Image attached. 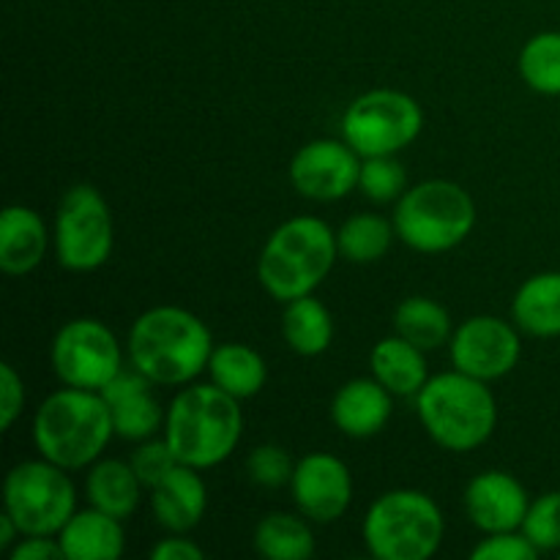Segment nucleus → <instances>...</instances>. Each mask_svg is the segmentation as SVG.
<instances>
[{"label": "nucleus", "mask_w": 560, "mask_h": 560, "mask_svg": "<svg viewBox=\"0 0 560 560\" xmlns=\"http://www.w3.org/2000/svg\"><path fill=\"white\" fill-rule=\"evenodd\" d=\"M126 353L153 386H189L208 370L213 337L195 312L162 304L131 323Z\"/></svg>", "instance_id": "1"}, {"label": "nucleus", "mask_w": 560, "mask_h": 560, "mask_svg": "<svg viewBox=\"0 0 560 560\" xmlns=\"http://www.w3.org/2000/svg\"><path fill=\"white\" fill-rule=\"evenodd\" d=\"M244 435L241 399L217 383L184 386L164 413L162 438L180 465L211 470L228 463Z\"/></svg>", "instance_id": "2"}, {"label": "nucleus", "mask_w": 560, "mask_h": 560, "mask_svg": "<svg viewBox=\"0 0 560 560\" xmlns=\"http://www.w3.org/2000/svg\"><path fill=\"white\" fill-rule=\"evenodd\" d=\"M31 432L38 457L66 470H82L102 459L115 427L102 394L63 386L38 405Z\"/></svg>", "instance_id": "3"}, {"label": "nucleus", "mask_w": 560, "mask_h": 560, "mask_svg": "<svg viewBox=\"0 0 560 560\" xmlns=\"http://www.w3.org/2000/svg\"><path fill=\"white\" fill-rule=\"evenodd\" d=\"M339 257L337 233L317 217H293L268 235L257 260L262 290L279 304L312 295Z\"/></svg>", "instance_id": "4"}, {"label": "nucleus", "mask_w": 560, "mask_h": 560, "mask_svg": "<svg viewBox=\"0 0 560 560\" xmlns=\"http://www.w3.org/2000/svg\"><path fill=\"white\" fill-rule=\"evenodd\" d=\"M416 413L438 446L457 454L485 446L498 427L495 394L459 370L430 377L416 394Z\"/></svg>", "instance_id": "5"}, {"label": "nucleus", "mask_w": 560, "mask_h": 560, "mask_svg": "<svg viewBox=\"0 0 560 560\" xmlns=\"http://www.w3.org/2000/svg\"><path fill=\"white\" fill-rule=\"evenodd\" d=\"M392 222L405 246L419 255H443L474 233L476 202L454 180H421L399 197Z\"/></svg>", "instance_id": "6"}, {"label": "nucleus", "mask_w": 560, "mask_h": 560, "mask_svg": "<svg viewBox=\"0 0 560 560\" xmlns=\"http://www.w3.org/2000/svg\"><path fill=\"white\" fill-rule=\"evenodd\" d=\"M446 520L421 490H388L361 523V539L377 560H430L441 550Z\"/></svg>", "instance_id": "7"}, {"label": "nucleus", "mask_w": 560, "mask_h": 560, "mask_svg": "<svg viewBox=\"0 0 560 560\" xmlns=\"http://www.w3.org/2000/svg\"><path fill=\"white\" fill-rule=\"evenodd\" d=\"M3 512L22 536H58L77 512L69 470L44 457L14 465L3 485Z\"/></svg>", "instance_id": "8"}, {"label": "nucleus", "mask_w": 560, "mask_h": 560, "mask_svg": "<svg viewBox=\"0 0 560 560\" xmlns=\"http://www.w3.org/2000/svg\"><path fill=\"white\" fill-rule=\"evenodd\" d=\"M424 129V109L410 93L375 88L350 102L342 118V140L370 156H397L419 140Z\"/></svg>", "instance_id": "9"}, {"label": "nucleus", "mask_w": 560, "mask_h": 560, "mask_svg": "<svg viewBox=\"0 0 560 560\" xmlns=\"http://www.w3.org/2000/svg\"><path fill=\"white\" fill-rule=\"evenodd\" d=\"M55 257L71 273L98 271L115 246L113 211L102 191L77 184L60 197L52 230Z\"/></svg>", "instance_id": "10"}, {"label": "nucleus", "mask_w": 560, "mask_h": 560, "mask_svg": "<svg viewBox=\"0 0 560 560\" xmlns=\"http://www.w3.org/2000/svg\"><path fill=\"white\" fill-rule=\"evenodd\" d=\"M49 361L63 386L88 392H102L124 370L118 337L98 317H74L60 326L49 348Z\"/></svg>", "instance_id": "11"}, {"label": "nucleus", "mask_w": 560, "mask_h": 560, "mask_svg": "<svg viewBox=\"0 0 560 560\" xmlns=\"http://www.w3.org/2000/svg\"><path fill=\"white\" fill-rule=\"evenodd\" d=\"M454 370L492 383L514 372L523 359V339L512 323L495 315H476L459 323L448 339Z\"/></svg>", "instance_id": "12"}, {"label": "nucleus", "mask_w": 560, "mask_h": 560, "mask_svg": "<svg viewBox=\"0 0 560 560\" xmlns=\"http://www.w3.org/2000/svg\"><path fill=\"white\" fill-rule=\"evenodd\" d=\"M364 159L345 140H312L290 162V184L301 197L334 202L359 189Z\"/></svg>", "instance_id": "13"}, {"label": "nucleus", "mask_w": 560, "mask_h": 560, "mask_svg": "<svg viewBox=\"0 0 560 560\" xmlns=\"http://www.w3.org/2000/svg\"><path fill=\"white\" fill-rule=\"evenodd\" d=\"M290 490L310 523H337L353 501V476L334 454L312 452L295 463Z\"/></svg>", "instance_id": "14"}, {"label": "nucleus", "mask_w": 560, "mask_h": 560, "mask_svg": "<svg viewBox=\"0 0 560 560\" xmlns=\"http://www.w3.org/2000/svg\"><path fill=\"white\" fill-rule=\"evenodd\" d=\"M465 514L481 534L520 530L528 514L530 498L523 481L506 470H485L465 487Z\"/></svg>", "instance_id": "15"}, {"label": "nucleus", "mask_w": 560, "mask_h": 560, "mask_svg": "<svg viewBox=\"0 0 560 560\" xmlns=\"http://www.w3.org/2000/svg\"><path fill=\"white\" fill-rule=\"evenodd\" d=\"M151 388L153 383L131 366V372L120 370L98 392L104 397V402H107L109 416H113L115 435L124 438V441L142 443L162 430L167 410L159 408Z\"/></svg>", "instance_id": "16"}, {"label": "nucleus", "mask_w": 560, "mask_h": 560, "mask_svg": "<svg viewBox=\"0 0 560 560\" xmlns=\"http://www.w3.org/2000/svg\"><path fill=\"white\" fill-rule=\"evenodd\" d=\"M148 492H151L153 517L167 534H189L206 517L208 487L197 468L178 463Z\"/></svg>", "instance_id": "17"}, {"label": "nucleus", "mask_w": 560, "mask_h": 560, "mask_svg": "<svg viewBox=\"0 0 560 560\" xmlns=\"http://www.w3.org/2000/svg\"><path fill=\"white\" fill-rule=\"evenodd\" d=\"M394 413V394L375 377H355L339 386L331 402V421L342 435L366 441L386 430Z\"/></svg>", "instance_id": "18"}, {"label": "nucleus", "mask_w": 560, "mask_h": 560, "mask_svg": "<svg viewBox=\"0 0 560 560\" xmlns=\"http://www.w3.org/2000/svg\"><path fill=\"white\" fill-rule=\"evenodd\" d=\"M49 230L27 206H9L0 217V271L5 277H27L44 262Z\"/></svg>", "instance_id": "19"}, {"label": "nucleus", "mask_w": 560, "mask_h": 560, "mask_svg": "<svg viewBox=\"0 0 560 560\" xmlns=\"http://www.w3.org/2000/svg\"><path fill=\"white\" fill-rule=\"evenodd\" d=\"M58 541L66 560H118L126 550L124 520L88 506L74 512L58 534Z\"/></svg>", "instance_id": "20"}, {"label": "nucleus", "mask_w": 560, "mask_h": 560, "mask_svg": "<svg viewBox=\"0 0 560 560\" xmlns=\"http://www.w3.org/2000/svg\"><path fill=\"white\" fill-rule=\"evenodd\" d=\"M142 490L145 487H142L140 476L135 474L131 463H124V459H96L88 468V503L109 517L129 520L140 509Z\"/></svg>", "instance_id": "21"}, {"label": "nucleus", "mask_w": 560, "mask_h": 560, "mask_svg": "<svg viewBox=\"0 0 560 560\" xmlns=\"http://www.w3.org/2000/svg\"><path fill=\"white\" fill-rule=\"evenodd\" d=\"M512 317L528 337H560V271H541L525 279L514 293Z\"/></svg>", "instance_id": "22"}, {"label": "nucleus", "mask_w": 560, "mask_h": 560, "mask_svg": "<svg viewBox=\"0 0 560 560\" xmlns=\"http://www.w3.org/2000/svg\"><path fill=\"white\" fill-rule=\"evenodd\" d=\"M370 370L377 383L388 388L394 397H416L430 381L427 375L424 350L402 339L399 334L381 339L370 353Z\"/></svg>", "instance_id": "23"}, {"label": "nucleus", "mask_w": 560, "mask_h": 560, "mask_svg": "<svg viewBox=\"0 0 560 560\" xmlns=\"http://www.w3.org/2000/svg\"><path fill=\"white\" fill-rule=\"evenodd\" d=\"M208 375L222 392L235 399H252L262 392L268 381L266 359L255 348L241 342H224L213 348L211 361H208Z\"/></svg>", "instance_id": "24"}, {"label": "nucleus", "mask_w": 560, "mask_h": 560, "mask_svg": "<svg viewBox=\"0 0 560 560\" xmlns=\"http://www.w3.org/2000/svg\"><path fill=\"white\" fill-rule=\"evenodd\" d=\"M282 337L293 353L315 359L331 348L334 317L328 306L315 295L288 301L282 315Z\"/></svg>", "instance_id": "25"}, {"label": "nucleus", "mask_w": 560, "mask_h": 560, "mask_svg": "<svg viewBox=\"0 0 560 560\" xmlns=\"http://www.w3.org/2000/svg\"><path fill=\"white\" fill-rule=\"evenodd\" d=\"M257 556L268 560H306L315 556V534L304 514L271 512L255 528Z\"/></svg>", "instance_id": "26"}, {"label": "nucleus", "mask_w": 560, "mask_h": 560, "mask_svg": "<svg viewBox=\"0 0 560 560\" xmlns=\"http://www.w3.org/2000/svg\"><path fill=\"white\" fill-rule=\"evenodd\" d=\"M394 334H399L427 353V350L441 348L452 339V315L446 312V306L427 299V295H410L394 312Z\"/></svg>", "instance_id": "27"}, {"label": "nucleus", "mask_w": 560, "mask_h": 560, "mask_svg": "<svg viewBox=\"0 0 560 560\" xmlns=\"http://www.w3.org/2000/svg\"><path fill=\"white\" fill-rule=\"evenodd\" d=\"M394 235H397L394 222H388L381 213H355L337 230L339 257L359 262V266H370L388 255Z\"/></svg>", "instance_id": "28"}, {"label": "nucleus", "mask_w": 560, "mask_h": 560, "mask_svg": "<svg viewBox=\"0 0 560 560\" xmlns=\"http://www.w3.org/2000/svg\"><path fill=\"white\" fill-rule=\"evenodd\" d=\"M520 77L541 96H560V31L536 33L517 58Z\"/></svg>", "instance_id": "29"}, {"label": "nucleus", "mask_w": 560, "mask_h": 560, "mask_svg": "<svg viewBox=\"0 0 560 560\" xmlns=\"http://www.w3.org/2000/svg\"><path fill=\"white\" fill-rule=\"evenodd\" d=\"M359 189L372 202H394L408 191V173L397 156H370L361 162Z\"/></svg>", "instance_id": "30"}, {"label": "nucleus", "mask_w": 560, "mask_h": 560, "mask_svg": "<svg viewBox=\"0 0 560 560\" xmlns=\"http://www.w3.org/2000/svg\"><path fill=\"white\" fill-rule=\"evenodd\" d=\"M523 530L539 552H560V490L530 501Z\"/></svg>", "instance_id": "31"}, {"label": "nucleus", "mask_w": 560, "mask_h": 560, "mask_svg": "<svg viewBox=\"0 0 560 560\" xmlns=\"http://www.w3.org/2000/svg\"><path fill=\"white\" fill-rule=\"evenodd\" d=\"M293 470L295 463L290 459V454L273 443L252 448V454L246 457V476L252 479V485L266 487V490H279V487L290 485Z\"/></svg>", "instance_id": "32"}, {"label": "nucleus", "mask_w": 560, "mask_h": 560, "mask_svg": "<svg viewBox=\"0 0 560 560\" xmlns=\"http://www.w3.org/2000/svg\"><path fill=\"white\" fill-rule=\"evenodd\" d=\"M541 552L523 530H503V534H487L479 545L470 550L474 560H536Z\"/></svg>", "instance_id": "33"}, {"label": "nucleus", "mask_w": 560, "mask_h": 560, "mask_svg": "<svg viewBox=\"0 0 560 560\" xmlns=\"http://www.w3.org/2000/svg\"><path fill=\"white\" fill-rule=\"evenodd\" d=\"M131 468H135V474L140 476L142 487L145 490H151L153 485H156L159 479H162L164 474H167L170 468H175L178 465V459L173 457V452H170L167 441H156V438H148V441H142L140 446L135 448V454H131Z\"/></svg>", "instance_id": "34"}, {"label": "nucleus", "mask_w": 560, "mask_h": 560, "mask_svg": "<svg viewBox=\"0 0 560 560\" xmlns=\"http://www.w3.org/2000/svg\"><path fill=\"white\" fill-rule=\"evenodd\" d=\"M25 408V383L11 364H0V427L11 430Z\"/></svg>", "instance_id": "35"}, {"label": "nucleus", "mask_w": 560, "mask_h": 560, "mask_svg": "<svg viewBox=\"0 0 560 560\" xmlns=\"http://www.w3.org/2000/svg\"><path fill=\"white\" fill-rule=\"evenodd\" d=\"M11 560H66L58 536H25L9 550Z\"/></svg>", "instance_id": "36"}, {"label": "nucleus", "mask_w": 560, "mask_h": 560, "mask_svg": "<svg viewBox=\"0 0 560 560\" xmlns=\"http://www.w3.org/2000/svg\"><path fill=\"white\" fill-rule=\"evenodd\" d=\"M153 560H206V550L186 534H170L151 550Z\"/></svg>", "instance_id": "37"}, {"label": "nucleus", "mask_w": 560, "mask_h": 560, "mask_svg": "<svg viewBox=\"0 0 560 560\" xmlns=\"http://www.w3.org/2000/svg\"><path fill=\"white\" fill-rule=\"evenodd\" d=\"M20 536H22V530L16 528L14 520H11L5 512L0 514V550H11V547L20 541Z\"/></svg>", "instance_id": "38"}, {"label": "nucleus", "mask_w": 560, "mask_h": 560, "mask_svg": "<svg viewBox=\"0 0 560 560\" xmlns=\"http://www.w3.org/2000/svg\"><path fill=\"white\" fill-rule=\"evenodd\" d=\"M558 558H560V552H558Z\"/></svg>", "instance_id": "39"}]
</instances>
